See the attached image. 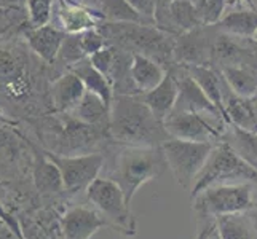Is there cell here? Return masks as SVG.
Wrapping results in <instances>:
<instances>
[{
  "label": "cell",
  "instance_id": "9a60e30c",
  "mask_svg": "<svg viewBox=\"0 0 257 239\" xmlns=\"http://www.w3.org/2000/svg\"><path fill=\"white\" fill-rule=\"evenodd\" d=\"M85 93L86 88L83 82L72 70H67L66 74L58 77L50 88L53 107H55L56 112H63V113L72 112L78 105V102L83 99Z\"/></svg>",
  "mask_w": 257,
  "mask_h": 239
},
{
  "label": "cell",
  "instance_id": "ffe728a7",
  "mask_svg": "<svg viewBox=\"0 0 257 239\" xmlns=\"http://www.w3.org/2000/svg\"><path fill=\"white\" fill-rule=\"evenodd\" d=\"M69 70H72L74 74L78 75V78L83 82L86 91L97 94L110 107V104L113 101V96H115L113 86H112L110 80L107 77H105L104 74H101L96 67H93L90 59L85 58L82 61H78V63L74 64Z\"/></svg>",
  "mask_w": 257,
  "mask_h": 239
},
{
  "label": "cell",
  "instance_id": "ba28073f",
  "mask_svg": "<svg viewBox=\"0 0 257 239\" xmlns=\"http://www.w3.org/2000/svg\"><path fill=\"white\" fill-rule=\"evenodd\" d=\"M228 125L225 123H211L206 113L197 112H177L165 121L166 132L170 137L192 140V142H209L217 144Z\"/></svg>",
  "mask_w": 257,
  "mask_h": 239
},
{
  "label": "cell",
  "instance_id": "1f68e13d",
  "mask_svg": "<svg viewBox=\"0 0 257 239\" xmlns=\"http://www.w3.org/2000/svg\"><path fill=\"white\" fill-rule=\"evenodd\" d=\"M78 35H80V43H82V48H83L86 56H91L93 53L99 51L104 47L109 45L107 39L104 37V34L99 31V28L86 29V31L80 32Z\"/></svg>",
  "mask_w": 257,
  "mask_h": 239
},
{
  "label": "cell",
  "instance_id": "9c48e42d",
  "mask_svg": "<svg viewBox=\"0 0 257 239\" xmlns=\"http://www.w3.org/2000/svg\"><path fill=\"white\" fill-rule=\"evenodd\" d=\"M214 26H200L174 39L173 61L177 66H208L212 59V47L217 34Z\"/></svg>",
  "mask_w": 257,
  "mask_h": 239
},
{
  "label": "cell",
  "instance_id": "ac0fdd59",
  "mask_svg": "<svg viewBox=\"0 0 257 239\" xmlns=\"http://www.w3.org/2000/svg\"><path fill=\"white\" fill-rule=\"evenodd\" d=\"M131 78L135 85L138 86V90L141 94L152 91L154 88H157L162 83V80L168 74L166 67H163L160 63H157L155 59L138 55L135 53L131 59Z\"/></svg>",
  "mask_w": 257,
  "mask_h": 239
},
{
  "label": "cell",
  "instance_id": "e575fe53",
  "mask_svg": "<svg viewBox=\"0 0 257 239\" xmlns=\"http://www.w3.org/2000/svg\"><path fill=\"white\" fill-rule=\"evenodd\" d=\"M247 220H249V228H251V237L257 239V206L252 207L251 210L246 212Z\"/></svg>",
  "mask_w": 257,
  "mask_h": 239
},
{
  "label": "cell",
  "instance_id": "ab89813d",
  "mask_svg": "<svg viewBox=\"0 0 257 239\" xmlns=\"http://www.w3.org/2000/svg\"><path fill=\"white\" fill-rule=\"evenodd\" d=\"M252 40H254V42H255V43H257V32H255V34H254V37H252Z\"/></svg>",
  "mask_w": 257,
  "mask_h": 239
},
{
  "label": "cell",
  "instance_id": "3957f363",
  "mask_svg": "<svg viewBox=\"0 0 257 239\" xmlns=\"http://www.w3.org/2000/svg\"><path fill=\"white\" fill-rule=\"evenodd\" d=\"M227 183H257V171L235 152L232 145L220 140L195 179L190 188V199L209 187Z\"/></svg>",
  "mask_w": 257,
  "mask_h": 239
},
{
  "label": "cell",
  "instance_id": "60d3db41",
  "mask_svg": "<svg viewBox=\"0 0 257 239\" xmlns=\"http://www.w3.org/2000/svg\"><path fill=\"white\" fill-rule=\"evenodd\" d=\"M232 2H233V4H235V2H240V0H232Z\"/></svg>",
  "mask_w": 257,
  "mask_h": 239
},
{
  "label": "cell",
  "instance_id": "5b68a950",
  "mask_svg": "<svg viewBox=\"0 0 257 239\" xmlns=\"http://www.w3.org/2000/svg\"><path fill=\"white\" fill-rule=\"evenodd\" d=\"M254 183L214 185L192 198V209L206 220H216L220 215L244 214L255 207Z\"/></svg>",
  "mask_w": 257,
  "mask_h": 239
},
{
  "label": "cell",
  "instance_id": "52a82bcc",
  "mask_svg": "<svg viewBox=\"0 0 257 239\" xmlns=\"http://www.w3.org/2000/svg\"><path fill=\"white\" fill-rule=\"evenodd\" d=\"M47 156L58 166L63 177L64 190L69 193L86 191L88 187L99 177L104 167L102 153H82V155H53Z\"/></svg>",
  "mask_w": 257,
  "mask_h": 239
},
{
  "label": "cell",
  "instance_id": "8fae6325",
  "mask_svg": "<svg viewBox=\"0 0 257 239\" xmlns=\"http://www.w3.org/2000/svg\"><path fill=\"white\" fill-rule=\"evenodd\" d=\"M0 90L12 99H23L31 93V80L24 63L10 50H0Z\"/></svg>",
  "mask_w": 257,
  "mask_h": 239
},
{
  "label": "cell",
  "instance_id": "d6a6232c",
  "mask_svg": "<svg viewBox=\"0 0 257 239\" xmlns=\"http://www.w3.org/2000/svg\"><path fill=\"white\" fill-rule=\"evenodd\" d=\"M24 21V13L20 7H0V34Z\"/></svg>",
  "mask_w": 257,
  "mask_h": 239
},
{
  "label": "cell",
  "instance_id": "6da1fadb",
  "mask_svg": "<svg viewBox=\"0 0 257 239\" xmlns=\"http://www.w3.org/2000/svg\"><path fill=\"white\" fill-rule=\"evenodd\" d=\"M107 132L117 145L162 147L168 139H171L165 123L152 113L141 94L113 96Z\"/></svg>",
  "mask_w": 257,
  "mask_h": 239
},
{
  "label": "cell",
  "instance_id": "d6986e66",
  "mask_svg": "<svg viewBox=\"0 0 257 239\" xmlns=\"http://www.w3.org/2000/svg\"><path fill=\"white\" fill-rule=\"evenodd\" d=\"M182 67L187 70V74L205 91V94L209 97V101L216 105L220 115H222V118L228 125V118L222 101V77H219L216 70L211 69L209 66H182Z\"/></svg>",
  "mask_w": 257,
  "mask_h": 239
},
{
  "label": "cell",
  "instance_id": "2e32d148",
  "mask_svg": "<svg viewBox=\"0 0 257 239\" xmlns=\"http://www.w3.org/2000/svg\"><path fill=\"white\" fill-rule=\"evenodd\" d=\"M53 13L58 15V28L66 34H80L86 29L96 28V20L102 18L101 12H91L82 5L70 4L67 0H59L58 5L53 7Z\"/></svg>",
  "mask_w": 257,
  "mask_h": 239
},
{
  "label": "cell",
  "instance_id": "83f0119b",
  "mask_svg": "<svg viewBox=\"0 0 257 239\" xmlns=\"http://www.w3.org/2000/svg\"><path fill=\"white\" fill-rule=\"evenodd\" d=\"M88 58L85 55V51L82 48L80 43V35L78 34H66V39L63 42V47L59 50V55L56 61H61L63 64L69 66V69L74 64H77L78 61H82Z\"/></svg>",
  "mask_w": 257,
  "mask_h": 239
},
{
  "label": "cell",
  "instance_id": "d590c367",
  "mask_svg": "<svg viewBox=\"0 0 257 239\" xmlns=\"http://www.w3.org/2000/svg\"><path fill=\"white\" fill-rule=\"evenodd\" d=\"M214 226H216V220H209L208 218V222L203 225V228L198 231V234H197V237H195V239H206L208 234L212 231V228H214Z\"/></svg>",
  "mask_w": 257,
  "mask_h": 239
},
{
  "label": "cell",
  "instance_id": "603a6c76",
  "mask_svg": "<svg viewBox=\"0 0 257 239\" xmlns=\"http://www.w3.org/2000/svg\"><path fill=\"white\" fill-rule=\"evenodd\" d=\"M219 32L232 35L235 39H252L257 32V10L232 12L220 18L216 24Z\"/></svg>",
  "mask_w": 257,
  "mask_h": 239
},
{
  "label": "cell",
  "instance_id": "7a4b0ae2",
  "mask_svg": "<svg viewBox=\"0 0 257 239\" xmlns=\"http://www.w3.org/2000/svg\"><path fill=\"white\" fill-rule=\"evenodd\" d=\"M168 169L162 147H133L121 145L113 158L109 179L117 182L131 204L138 190L150 180L158 179Z\"/></svg>",
  "mask_w": 257,
  "mask_h": 239
},
{
  "label": "cell",
  "instance_id": "277c9868",
  "mask_svg": "<svg viewBox=\"0 0 257 239\" xmlns=\"http://www.w3.org/2000/svg\"><path fill=\"white\" fill-rule=\"evenodd\" d=\"M88 201L107 220L109 228L126 236L138 234V220L131 212L125 193L117 182L109 177H97L86 190Z\"/></svg>",
  "mask_w": 257,
  "mask_h": 239
},
{
  "label": "cell",
  "instance_id": "f1b7e54d",
  "mask_svg": "<svg viewBox=\"0 0 257 239\" xmlns=\"http://www.w3.org/2000/svg\"><path fill=\"white\" fill-rule=\"evenodd\" d=\"M53 0H26V12L29 16L31 28H40L50 23L53 15Z\"/></svg>",
  "mask_w": 257,
  "mask_h": 239
},
{
  "label": "cell",
  "instance_id": "7402d4cb",
  "mask_svg": "<svg viewBox=\"0 0 257 239\" xmlns=\"http://www.w3.org/2000/svg\"><path fill=\"white\" fill-rule=\"evenodd\" d=\"M109 112H110V107L101 99L99 96L86 91L83 99L78 102L77 107L69 115L74 120L85 123V125L102 128V125H105V126L109 125Z\"/></svg>",
  "mask_w": 257,
  "mask_h": 239
},
{
  "label": "cell",
  "instance_id": "cb8c5ba5",
  "mask_svg": "<svg viewBox=\"0 0 257 239\" xmlns=\"http://www.w3.org/2000/svg\"><path fill=\"white\" fill-rule=\"evenodd\" d=\"M222 140L232 145L235 152L257 171V132L244 131L241 128L228 125Z\"/></svg>",
  "mask_w": 257,
  "mask_h": 239
},
{
  "label": "cell",
  "instance_id": "b9f144b4",
  "mask_svg": "<svg viewBox=\"0 0 257 239\" xmlns=\"http://www.w3.org/2000/svg\"><path fill=\"white\" fill-rule=\"evenodd\" d=\"M254 99H257V94H255V97H254Z\"/></svg>",
  "mask_w": 257,
  "mask_h": 239
},
{
  "label": "cell",
  "instance_id": "44dd1931",
  "mask_svg": "<svg viewBox=\"0 0 257 239\" xmlns=\"http://www.w3.org/2000/svg\"><path fill=\"white\" fill-rule=\"evenodd\" d=\"M220 74L235 94L254 99L257 94V67L252 66H224Z\"/></svg>",
  "mask_w": 257,
  "mask_h": 239
},
{
  "label": "cell",
  "instance_id": "8992f818",
  "mask_svg": "<svg viewBox=\"0 0 257 239\" xmlns=\"http://www.w3.org/2000/svg\"><path fill=\"white\" fill-rule=\"evenodd\" d=\"M216 144L209 142H192L182 139H168L162 145L166 163L173 172L177 185L190 190L195 179L205 166Z\"/></svg>",
  "mask_w": 257,
  "mask_h": 239
},
{
  "label": "cell",
  "instance_id": "4dcf8cb0",
  "mask_svg": "<svg viewBox=\"0 0 257 239\" xmlns=\"http://www.w3.org/2000/svg\"><path fill=\"white\" fill-rule=\"evenodd\" d=\"M88 59H90L93 67H96L101 74H104L109 78L112 67L115 64V59H117V47H113V45L104 47L102 50L93 53L91 56H88Z\"/></svg>",
  "mask_w": 257,
  "mask_h": 239
},
{
  "label": "cell",
  "instance_id": "484cf974",
  "mask_svg": "<svg viewBox=\"0 0 257 239\" xmlns=\"http://www.w3.org/2000/svg\"><path fill=\"white\" fill-rule=\"evenodd\" d=\"M216 228L220 239H252L249 220L244 214L220 215L216 218Z\"/></svg>",
  "mask_w": 257,
  "mask_h": 239
},
{
  "label": "cell",
  "instance_id": "f35d334b",
  "mask_svg": "<svg viewBox=\"0 0 257 239\" xmlns=\"http://www.w3.org/2000/svg\"><path fill=\"white\" fill-rule=\"evenodd\" d=\"M252 105H254V113H255V118H257V99H252Z\"/></svg>",
  "mask_w": 257,
  "mask_h": 239
},
{
  "label": "cell",
  "instance_id": "4316f807",
  "mask_svg": "<svg viewBox=\"0 0 257 239\" xmlns=\"http://www.w3.org/2000/svg\"><path fill=\"white\" fill-rule=\"evenodd\" d=\"M35 179H37L39 188L48 193H58L61 190H64V183H63V177L58 169V166L51 161L47 156V161H43L42 166L35 172Z\"/></svg>",
  "mask_w": 257,
  "mask_h": 239
},
{
  "label": "cell",
  "instance_id": "d4e9b609",
  "mask_svg": "<svg viewBox=\"0 0 257 239\" xmlns=\"http://www.w3.org/2000/svg\"><path fill=\"white\" fill-rule=\"evenodd\" d=\"M99 12L107 23H130V24H154L150 18L141 15L126 0H101Z\"/></svg>",
  "mask_w": 257,
  "mask_h": 239
},
{
  "label": "cell",
  "instance_id": "8d00e7d4",
  "mask_svg": "<svg viewBox=\"0 0 257 239\" xmlns=\"http://www.w3.org/2000/svg\"><path fill=\"white\" fill-rule=\"evenodd\" d=\"M21 0H0V7H20Z\"/></svg>",
  "mask_w": 257,
  "mask_h": 239
},
{
  "label": "cell",
  "instance_id": "e0dca14e",
  "mask_svg": "<svg viewBox=\"0 0 257 239\" xmlns=\"http://www.w3.org/2000/svg\"><path fill=\"white\" fill-rule=\"evenodd\" d=\"M222 101L228 118V125L241 128L244 131L257 132V118L254 113L252 99H246L235 94L222 78Z\"/></svg>",
  "mask_w": 257,
  "mask_h": 239
},
{
  "label": "cell",
  "instance_id": "836d02e7",
  "mask_svg": "<svg viewBox=\"0 0 257 239\" xmlns=\"http://www.w3.org/2000/svg\"><path fill=\"white\" fill-rule=\"evenodd\" d=\"M126 2L131 7H135L141 15H144L154 21V15H155V8H157L158 0H126Z\"/></svg>",
  "mask_w": 257,
  "mask_h": 239
},
{
  "label": "cell",
  "instance_id": "f546056e",
  "mask_svg": "<svg viewBox=\"0 0 257 239\" xmlns=\"http://www.w3.org/2000/svg\"><path fill=\"white\" fill-rule=\"evenodd\" d=\"M200 20L205 26H214L224 16L227 0H193Z\"/></svg>",
  "mask_w": 257,
  "mask_h": 239
},
{
  "label": "cell",
  "instance_id": "5bb4252c",
  "mask_svg": "<svg viewBox=\"0 0 257 239\" xmlns=\"http://www.w3.org/2000/svg\"><path fill=\"white\" fill-rule=\"evenodd\" d=\"M64 39L66 32L51 24L40 26V28H29L26 31V40H28L31 50L48 64L56 63Z\"/></svg>",
  "mask_w": 257,
  "mask_h": 239
},
{
  "label": "cell",
  "instance_id": "30bf717a",
  "mask_svg": "<svg viewBox=\"0 0 257 239\" xmlns=\"http://www.w3.org/2000/svg\"><path fill=\"white\" fill-rule=\"evenodd\" d=\"M170 69H173V72L176 74V78H177V83H179V96H177L173 113H177V112L206 113L209 117H214L225 123V120L222 118V115H220L217 107L209 101V97L198 86V83L187 74V70L177 64Z\"/></svg>",
  "mask_w": 257,
  "mask_h": 239
},
{
  "label": "cell",
  "instance_id": "4fadbf2b",
  "mask_svg": "<svg viewBox=\"0 0 257 239\" xmlns=\"http://www.w3.org/2000/svg\"><path fill=\"white\" fill-rule=\"evenodd\" d=\"M177 96H179V83H177V78L176 74L173 72V69H168V74L157 88H154L149 93L141 94L147 107L163 123L171 117Z\"/></svg>",
  "mask_w": 257,
  "mask_h": 239
},
{
  "label": "cell",
  "instance_id": "7c38bea8",
  "mask_svg": "<svg viewBox=\"0 0 257 239\" xmlns=\"http://www.w3.org/2000/svg\"><path fill=\"white\" fill-rule=\"evenodd\" d=\"M109 228L105 220L96 209L78 206L69 209L63 217L64 239H90L101 228Z\"/></svg>",
  "mask_w": 257,
  "mask_h": 239
},
{
  "label": "cell",
  "instance_id": "74e56055",
  "mask_svg": "<svg viewBox=\"0 0 257 239\" xmlns=\"http://www.w3.org/2000/svg\"><path fill=\"white\" fill-rule=\"evenodd\" d=\"M206 239H220V236H219V233H217V228L214 226V228H212V231L208 234V237Z\"/></svg>",
  "mask_w": 257,
  "mask_h": 239
}]
</instances>
